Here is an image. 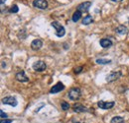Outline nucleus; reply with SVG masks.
<instances>
[{
    "label": "nucleus",
    "instance_id": "1",
    "mask_svg": "<svg viewBox=\"0 0 129 123\" xmlns=\"http://www.w3.org/2000/svg\"><path fill=\"white\" fill-rule=\"evenodd\" d=\"M51 25H52V27L55 29V31H56V36H59V38L64 36V34H66V30H64V28L61 24H59L57 21H53V22L51 23Z\"/></svg>",
    "mask_w": 129,
    "mask_h": 123
},
{
    "label": "nucleus",
    "instance_id": "2",
    "mask_svg": "<svg viewBox=\"0 0 129 123\" xmlns=\"http://www.w3.org/2000/svg\"><path fill=\"white\" fill-rule=\"evenodd\" d=\"M81 90L79 88H72L69 92H68V96L70 98V100H78L81 98Z\"/></svg>",
    "mask_w": 129,
    "mask_h": 123
},
{
    "label": "nucleus",
    "instance_id": "3",
    "mask_svg": "<svg viewBox=\"0 0 129 123\" xmlns=\"http://www.w3.org/2000/svg\"><path fill=\"white\" fill-rule=\"evenodd\" d=\"M47 68V65L44 61H37L33 64V69L37 72H43Z\"/></svg>",
    "mask_w": 129,
    "mask_h": 123
},
{
    "label": "nucleus",
    "instance_id": "4",
    "mask_svg": "<svg viewBox=\"0 0 129 123\" xmlns=\"http://www.w3.org/2000/svg\"><path fill=\"white\" fill-rule=\"evenodd\" d=\"M33 6L39 9H47L48 7V2L47 0H34L33 1Z\"/></svg>",
    "mask_w": 129,
    "mask_h": 123
},
{
    "label": "nucleus",
    "instance_id": "5",
    "mask_svg": "<svg viewBox=\"0 0 129 123\" xmlns=\"http://www.w3.org/2000/svg\"><path fill=\"white\" fill-rule=\"evenodd\" d=\"M2 104H9L11 106H16L18 104L17 102V100L13 96H6L4 98H2Z\"/></svg>",
    "mask_w": 129,
    "mask_h": 123
},
{
    "label": "nucleus",
    "instance_id": "6",
    "mask_svg": "<svg viewBox=\"0 0 129 123\" xmlns=\"http://www.w3.org/2000/svg\"><path fill=\"white\" fill-rule=\"evenodd\" d=\"M98 108H100L101 109H110L114 106V102H103L100 100L97 102Z\"/></svg>",
    "mask_w": 129,
    "mask_h": 123
},
{
    "label": "nucleus",
    "instance_id": "7",
    "mask_svg": "<svg viewBox=\"0 0 129 123\" xmlns=\"http://www.w3.org/2000/svg\"><path fill=\"white\" fill-rule=\"evenodd\" d=\"M90 6H91V2H89V1H85V2L81 3V4L78 6V10L81 11V13H82V12H87V11L89 10Z\"/></svg>",
    "mask_w": 129,
    "mask_h": 123
},
{
    "label": "nucleus",
    "instance_id": "8",
    "mask_svg": "<svg viewBox=\"0 0 129 123\" xmlns=\"http://www.w3.org/2000/svg\"><path fill=\"white\" fill-rule=\"evenodd\" d=\"M64 89V86L63 83H61V82H59V83H57L52 89H51V91L50 92L51 94H57V92H61V91H63Z\"/></svg>",
    "mask_w": 129,
    "mask_h": 123
},
{
    "label": "nucleus",
    "instance_id": "9",
    "mask_svg": "<svg viewBox=\"0 0 129 123\" xmlns=\"http://www.w3.org/2000/svg\"><path fill=\"white\" fill-rule=\"evenodd\" d=\"M121 76V72L120 71H117V72H112L110 73L107 77H106V81L107 82H112V81H115V80H118Z\"/></svg>",
    "mask_w": 129,
    "mask_h": 123
},
{
    "label": "nucleus",
    "instance_id": "10",
    "mask_svg": "<svg viewBox=\"0 0 129 123\" xmlns=\"http://www.w3.org/2000/svg\"><path fill=\"white\" fill-rule=\"evenodd\" d=\"M43 46V42L41 40L37 38V40H34L32 42H31V48L33 50H39Z\"/></svg>",
    "mask_w": 129,
    "mask_h": 123
},
{
    "label": "nucleus",
    "instance_id": "11",
    "mask_svg": "<svg viewBox=\"0 0 129 123\" xmlns=\"http://www.w3.org/2000/svg\"><path fill=\"white\" fill-rule=\"evenodd\" d=\"M16 79L19 82H28L29 81V78L26 76V74H25L24 71H20L19 73H17Z\"/></svg>",
    "mask_w": 129,
    "mask_h": 123
},
{
    "label": "nucleus",
    "instance_id": "12",
    "mask_svg": "<svg viewBox=\"0 0 129 123\" xmlns=\"http://www.w3.org/2000/svg\"><path fill=\"white\" fill-rule=\"evenodd\" d=\"M99 44H100L101 47H103V48H108V47H110V46H112V42L110 40H108V38H102V40H100Z\"/></svg>",
    "mask_w": 129,
    "mask_h": 123
},
{
    "label": "nucleus",
    "instance_id": "13",
    "mask_svg": "<svg viewBox=\"0 0 129 123\" xmlns=\"http://www.w3.org/2000/svg\"><path fill=\"white\" fill-rule=\"evenodd\" d=\"M74 111L75 112H86L87 111V108H85L84 106H82L81 104H75L74 106Z\"/></svg>",
    "mask_w": 129,
    "mask_h": 123
},
{
    "label": "nucleus",
    "instance_id": "14",
    "mask_svg": "<svg viewBox=\"0 0 129 123\" xmlns=\"http://www.w3.org/2000/svg\"><path fill=\"white\" fill-rule=\"evenodd\" d=\"M93 22V19H92V17L90 15H87L85 16L84 18H83V20H82V25H85V26H87V25H89V24H91Z\"/></svg>",
    "mask_w": 129,
    "mask_h": 123
},
{
    "label": "nucleus",
    "instance_id": "15",
    "mask_svg": "<svg viewBox=\"0 0 129 123\" xmlns=\"http://www.w3.org/2000/svg\"><path fill=\"white\" fill-rule=\"evenodd\" d=\"M127 32H128V30H127V28L125 26H119L116 29V32L119 34H126Z\"/></svg>",
    "mask_w": 129,
    "mask_h": 123
},
{
    "label": "nucleus",
    "instance_id": "16",
    "mask_svg": "<svg viewBox=\"0 0 129 123\" xmlns=\"http://www.w3.org/2000/svg\"><path fill=\"white\" fill-rule=\"evenodd\" d=\"M81 18V12L79 11V10H77V11L74 13V15H73V21H74L75 23H77Z\"/></svg>",
    "mask_w": 129,
    "mask_h": 123
},
{
    "label": "nucleus",
    "instance_id": "17",
    "mask_svg": "<svg viewBox=\"0 0 129 123\" xmlns=\"http://www.w3.org/2000/svg\"><path fill=\"white\" fill-rule=\"evenodd\" d=\"M111 123H124V119L121 116H115L111 119Z\"/></svg>",
    "mask_w": 129,
    "mask_h": 123
},
{
    "label": "nucleus",
    "instance_id": "18",
    "mask_svg": "<svg viewBox=\"0 0 129 123\" xmlns=\"http://www.w3.org/2000/svg\"><path fill=\"white\" fill-rule=\"evenodd\" d=\"M110 62H111V60H108V59H102V58L96 59V63H98V64H102V65H104V64H109Z\"/></svg>",
    "mask_w": 129,
    "mask_h": 123
},
{
    "label": "nucleus",
    "instance_id": "19",
    "mask_svg": "<svg viewBox=\"0 0 129 123\" xmlns=\"http://www.w3.org/2000/svg\"><path fill=\"white\" fill-rule=\"evenodd\" d=\"M61 106H62V109L66 111V110H69V108H70V104H69V102H62Z\"/></svg>",
    "mask_w": 129,
    "mask_h": 123
},
{
    "label": "nucleus",
    "instance_id": "20",
    "mask_svg": "<svg viewBox=\"0 0 129 123\" xmlns=\"http://www.w3.org/2000/svg\"><path fill=\"white\" fill-rule=\"evenodd\" d=\"M18 11H19V8H18L17 5H13V6L10 8V12H11V13H17Z\"/></svg>",
    "mask_w": 129,
    "mask_h": 123
},
{
    "label": "nucleus",
    "instance_id": "21",
    "mask_svg": "<svg viewBox=\"0 0 129 123\" xmlns=\"http://www.w3.org/2000/svg\"><path fill=\"white\" fill-rule=\"evenodd\" d=\"M0 113H1V118H7V114H6V113H4L2 109L0 110Z\"/></svg>",
    "mask_w": 129,
    "mask_h": 123
},
{
    "label": "nucleus",
    "instance_id": "22",
    "mask_svg": "<svg viewBox=\"0 0 129 123\" xmlns=\"http://www.w3.org/2000/svg\"><path fill=\"white\" fill-rule=\"evenodd\" d=\"M81 70H82V67H79V68H75V73L79 74V73L81 72Z\"/></svg>",
    "mask_w": 129,
    "mask_h": 123
},
{
    "label": "nucleus",
    "instance_id": "23",
    "mask_svg": "<svg viewBox=\"0 0 129 123\" xmlns=\"http://www.w3.org/2000/svg\"><path fill=\"white\" fill-rule=\"evenodd\" d=\"M12 122V120H2L1 123H11Z\"/></svg>",
    "mask_w": 129,
    "mask_h": 123
},
{
    "label": "nucleus",
    "instance_id": "24",
    "mask_svg": "<svg viewBox=\"0 0 129 123\" xmlns=\"http://www.w3.org/2000/svg\"><path fill=\"white\" fill-rule=\"evenodd\" d=\"M114 2H120V1H122V0H112Z\"/></svg>",
    "mask_w": 129,
    "mask_h": 123
}]
</instances>
